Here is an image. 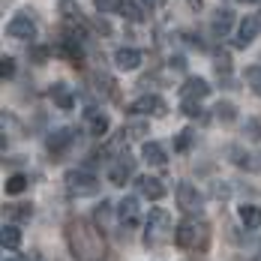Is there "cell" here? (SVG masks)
<instances>
[{
  "label": "cell",
  "mask_w": 261,
  "mask_h": 261,
  "mask_svg": "<svg viewBox=\"0 0 261 261\" xmlns=\"http://www.w3.org/2000/svg\"><path fill=\"white\" fill-rule=\"evenodd\" d=\"M108 117H105L102 111H87V129H90V135H96V138H102L105 132H108Z\"/></svg>",
  "instance_id": "obj_17"
},
{
  "label": "cell",
  "mask_w": 261,
  "mask_h": 261,
  "mask_svg": "<svg viewBox=\"0 0 261 261\" xmlns=\"http://www.w3.org/2000/svg\"><path fill=\"white\" fill-rule=\"evenodd\" d=\"M141 156H144V162H150V165H165V162H168L165 150H162V144H156V141H144Z\"/></svg>",
  "instance_id": "obj_15"
},
{
  "label": "cell",
  "mask_w": 261,
  "mask_h": 261,
  "mask_svg": "<svg viewBox=\"0 0 261 261\" xmlns=\"http://www.w3.org/2000/svg\"><path fill=\"white\" fill-rule=\"evenodd\" d=\"M114 63H117V69L132 72V69H138V66H141V51H135V48H117Z\"/></svg>",
  "instance_id": "obj_12"
},
{
  "label": "cell",
  "mask_w": 261,
  "mask_h": 261,
  "mask_svg": "<svg viewBox=\"0 0 261 261\" xmlns=\"http://www.w3.org/2000/svg\"><path fill=\"white\" fill-rule=\"evenodd\" d=\"M255 261H261V252H258V255H255Z\"/></svg>",
  "instance_id": "obj_40"
},
{
  "label": "cell",
  "mask_w": 261,
  "mask_h": 261,
  "mask_svg": "<svg viewBox=\"0 0 261 261\" xmlns=\"http://www.w3.org/2000/svg\"><path fill=\"white\" fill-rule=\"evenodd\" d=\"M72 141H75L72 129H54L51 135H48V150H51V153H63Z\"/></svg>",
  "instance_id": "obj_14"
},
{
  "label": "cell",
  "mask_w": 261,
  "mask_h": 261,
  "mask_svg": "<svg viewBox=\"0 0 261 261\" xmlns=\"http://www.w3.org/2000/svg\"><path fill=\"white\" fill-rule=\"evenodd\" d=\"M6 33H9L12 39H33L36 24H33V18H30V15H15V18L6 24Z\"/></svg>",
  "instance_id": "obj_7"
},
{
  "label": "cell",
  "mask_w": 261,
  "mask_h": 261,
  "mask_svg": "<svg viewBox=\"0 0 261 261\" xmlns=\"http://www.w3.org/2000/svg\"><path fill=\"white\" fill-rule=\"evenodd\" d=\"M117 12H120V15H123L126 21H135V24H138V21H144V9H141V6H138L135 0H120Z\"/></svg>",
  "instance_id": "obj_20"
},
{
  "label": "cell",
  "mask_w": 261,
  "mask_h": 261,
  "mask_svg": "<svg viewBox=\"0 0 261 261\" xmlns=\"http://www.w3.org/2000/svg\"><path fill=\"white\" fill-rule=\"evenodd\" d=\"M207 240H210L207 225L198 222V219H183L180 225H177V231H174V243L180 249H204Z\"/></svg>",
  "instance_id": "obj_2"
},
{
  "label": "cell",
  "mask_w": 261,
  "mask_h": 261,
  "mask_svg": "<svg viewBox=\"0 0 261 261\" xmlns=\"http://www.w3.org/2000/svg\"><path fill=\"white\" fill-rule=\"evenodd\" d=\"M240 3H258V0H240Z\"/></svg>",
  "instance_id": "obj_38"
},
{
  "label": "cell",
  "mask_w": 261,
  "mask_h": 261,
  "mask_svg": "<svg viewBox=\"0 0 261 261\" xmlns=\"http://www.w3.org/2000/svg\"><path fill=\"white\" fill-rule=\"evenodd\" d=\"M177 204H180V210H186V213L201 210V192H198L192 183H180V186H177Z\"/></svg>",
  "instance_id": "obj_6"
},
{
  "label": "cell",
  "mask_w": 261,
  "mask_h": 261,
  "mask_svg": "<svg viewBox=\"0 0 261 261\" xmlns=\"http://www.w3.org/2000/svg\"><path fill=\"white\" fill-rule=\"evenodd\" d=\"M0 243H3V249H18L21 246V231H18V225H3L0 228Z\"/></svg>",
  "instance_id": "obj_19"
},
{
  "label": "cell",
  "mask_w": 261,
  "mask_h": 261,
  "mask_svg": "<svg viewBox=\"0 0 261 261\" xmlns=\"http://www.w3.org/2000/svg\"><path fill=\"white\" fill-rule=\"evenodd\" d=\"M138 192H141L144 198H150V201H162L168 189L162 186L159 177H150V174H147V177H138Z\"/></svg>",
  "instance_id": "obj_10"
},
{
  "label": "cell",
  "mask_w": 261,
  "mask_h": 261,
  "mask_svg": "<svg viewBox=\"0 0 261 261\" xmlns=\"http://www.w3.org/2000/svg\"><path fill=\"white\" fill-rule=\"evenodd\" d=\"M192 141H195V132H192V129H183L180 135H177V141H174V150L186 153V150L192 147Z\"/></svg>",
  "instance_id": "obj_25"
},
{
  "label": "cell",
  "mask_w": 261,
  "mask_h": 261,
  "mask_svg": "<svg viewBox=\"0 0 261 261\" xmlns=\"http://www.w3.org/2000/svg\"><path fill=\"white\" fill-rule=\"evenodd\" d=\"M27 177L24 174H12V177H9V180L3 183V189H6V195H21V192H24L27 189Z\"/></svg>",
  "instance_id": "obj_23"
},
{
  "label": "cell",
  "mask_w": 261,
  "mask_h": 261,
  "mask_svg": "<svg viewBox=\"0 0 261 261\" xmlns=\"http://www.w3.org/2000/svg\"><path fill=\"white\" fill-rule=\"evenodd\" d=\"M255 18H258V24H261V12H258V15H255Z\"/></svg>",
  "instance_id": "obj_39"
},
{
  "label": "cell",
  "mask_w": 261,
  "mask_h": 261,
  "mask_svg": "<svg viewBox=\"0 0 261 261\" xmlns=\"http://www.w3.org/2000/svg\"><path fill=\"white\" fill-rule=\"evenodd\" d=\"M240 222L246 228H261V207L258 204H243L240 207Z\"/></svg>",
  "instance_id": "obj_22"
},
{
  "label": "cell",
  "mask_w": 261,
  "mask_h": 261,
  "mask_svg": "<svg viewBox=\"0 0 261 261\" xmlns=\"http://www.w3.org/2000/svg\"><path fill=\"white\" fill-rule=\"evenodd\" d=\"M171 66H174V69H183V66H186V60L177 54V57H171Z\"/></svg>",
  "instance_id": "obj_34"
},
{
  "label": "cell",
  "mask_w": 261,
  "mask_h": 261,
  "mask_svg": "<svg viewBox=\"0 0 261 261\" xmlns=\"http://www.w3.org/2000/svg\"><path fill=\"white\" fill-rule=\"evenodd\" d=\"M30 216H33V207H30V204H15V207H12V219H18V222H24Z\"/></svg>",
  "instance_id": "obj_30"
},
{
  "label": "cell",
  "mask_w": 261,
  "mask_h": 261,
  "mask_svg": "<svg viewBox=\"0 0 261 261\" xmlns=\"http://www.w3.org/2000/svg\"><path fill=\"white\" fill-rule=\"evenodd\" d=\"M213 111H216V117H219V120H225V123H231V120L237 117V108L231 102H216Z\"/></svg>",
  "instance_id": "obj_24"
},
{
  "label": "cell",
  "mask_w": 261,
  "mask_h": 261,
  "mask_svg": "<svg viewBox=\"0 0 261 261\" xmlns=\"http://www.w3.org/2000/svg\"><path fill=\"white\" fill-rule=\"evenodd\" d=\"M60 15H63L66 21H69V18H79L81 15L79 3H75V0H63V3H60Z\"/></svg>",
  "instance_id": "obj_27"
},
{
  "label": "cell",
  "mask_w": 261,
  "mask_h": 261,
  "mask_svg": "<svg viewBox=\"0 0 261 261\" xmlns=\"http://www.w3.org/2000/svg\"><path fill=\"white\" fill-rule=\"evenodd\" d=\"M189 6H192V9H201V0H189Z\"/></svg>",
  "instance_id": "obj_35"
},
{
  "label": "cell",
  "mask_w": 261,
  "mask_h": 261,
  "mask_svg": "<svg viewBox=\"0 0 261 261\" xmlns=\"http://www.w3.org/2000/svg\"><path fill=\"white\" fill-rule=\"evenodd\" d=\"M216 69H219V72H228V69H231L228 54H216Z\"/></svg>",
  "instance_id": "obj_33"
},
{
  "label": "cell",
  "mask_w": 261,
  "mask_h": 261,
  "mask_svg": "<svg viewBox=\"0 0 261 261\" xmlns=\"http://www.w3.org/2000/svg\"><path fill=\"white\" fill-rule=\"evenodd\" d=\"M69 240H72V252L79 258L96 261L102 255V234L96 228H90L87 222H75L72 231H69Z\"/></svg>",
  "instance_id": "obj_1"
},
{
  "label": "cell",
  "mask_w": 261,
  "mask_h": 261,
  "mask_svg": "<svg viewBox=\"0 0 261 261\" xmlns=\"http://www.w3.org/2000/svg\"><path fill=\"white\" fill-rule=\"evenodd\" d=\"M60 54H66L72 63H81V57H84V51H81V45H79V39H72V36H63L60 39V48H57Z\"/></svg>",
  "instance_id": "obj_21"
},
{
  "label": "cell",
  "mask_w": 261,
  "mask_h": 261,
  "mask_svg": "<svg viewBox=\"0 0 261 261\" xmlns=\"http://www.w3.org/2000/svg\"><path fill=\"white\" fill-rule=\"evenodd\" d=\"M66 189L72 195H96L99 192V180L90 171H69L66 174Z\"/></svg>",
  "instance_id": "obj_4"
},
{
  "label": "cell",
  "mask_w": 261,
  "mask_h": 261,
  "mask_svg": "<svg viewBox=\"0 0 261 261\" xmlns=\"http://www.w3.org/2000/svg\"><path fill=\"white\" fill-rule=\"evenodd\" d=\"M246 81H249V87L261 96V66H249L246 69Z\"/></svg>",
  "instance_id": "obj_28"
},
{
  "label": "cell",
  "mask_w": 261,
  "mask_h": 261,
  "mask_svg": "<svg viewBox=\"0 0 261 261\" xmlns=\"http://www.w3.org/2000/svg\"><path fill=\"white\" fill-rule=\"evenodd\" d=\"M234 24V12L231 9H219L216 18H213V36H225Z\"/></svg>",
  "instance_id": "obj_18"
},
{
  "label": "cell",
  "mask_w": 261,
  "mask_h": 261,
  "mask_svg": "<svg viewBox=\"0 0 261 261\" xmlns=\"http://www.w3.org/2000/svg\"><path fill=\"white\" fill-rule=\"evenodd\" d=\"M183 96L204 99V96H210V84L204 79H198V75H192V79H186V84H183Z\"/></svg>",
  "instance_id": "obj_13"
},
{
  "label": "cell",
  "mask_w": 261,
  "mask_h": 261,
  "mask_svg": "<svg viewBox=\"0 0 261 261\" xmlns=\"http://www.w3.org/2000/svg\"><path fill=\"white\" fill-rule=\"evenodd\" d=\"M15 75V60L12 57H0V79H12Z\"/></svg>",
  "instance_id": "obj_29"
},
{
  "label": "cell",
  "mask_w": 261,
  "mask_h": 261,
  "mask_svg": "<svg viewBox=\"0 0 261 261\" xmlns=\"http://www.w3.org/2000/svg\"><path fill=\"white\" fill-rule=\"evenodd\" d=\"M171 216L165 213L162 207L150 210V219H147V234H144V243L147 246H159L165 240H171Z\"/></svg>",
  "instance_id": "obj_3"
},
{
  "label": "cell",
  "mask_w": 261,
  "mask_h": 261,
  "mask_svg": "<svg viewBox=\"0 0 261 261\" xmlns=\"http://www.w3.org/2000/svg\"><path fill=\"white\" fill-rule=\"evenodd\" d=\"M93 3H96L99 12H114V9L120 6V0H93Z\"/></svg>",
  "instance_id": "obj_31"
},
{
  "label": "cell",
  "mask_w": 261,
  "mask_h": 261,
  "mask_svg": "<svg viewBox=\"0 0 261 261\" xmlns=\"http://www.w3.org/2000/svg\"><path fill=\"white\" fill-rule=\"evenodd\" d=\"M246 132H249V138L261 141V123L258 120H246Z\"/></svg>",
  "instance_id": "obj_32"
},
{
  "label": "cell",
  "mask_w": 261,
  "mask_h": 261,
  "mask_svg": "<svg viewBox=\"0 0 261 261\" xmlns=\"http://www.w3.org/2000/svg\"><path fill=\"white\" fill-rule=\"evenodd\" d=\"M132 171H135V162H132L126 153H120L117 162L108 168V180L114 183V186H126V180L132 177Z\"/></svg>",
  "instance_id": "obj_5"
},
{
  "label": "cell",
  "mask_w": 261,
  "mask_h": 261,
  "mask_svg": "<svg viewBox=\"0 0 261 261\" xmlns=\"http://www.w3.org/2000/svg\"><path fill=\"white\" fill-rule=\"evenodd\" d=\"M201 99H189V96H183V102H180V108H183V114L186 117H198L201 114Z\"/></svg>",
  "instance_id": "obj_26"
},
{
  "label": "cell",
  "mask_w": 261,
  "mask_h": 261,
  "mask_svg": "<svg viewBox=\"0 0 261 261\" xmlns=\"http://www.w3.org/2000/svg\"><path fill=\"white\" fill-rule=\"evenodd\" d=\"M144 3H150V6H156V3H165V0H144Z\"/></svg>",
  "instance_id": "obj_36"
},
{
  "label": "cell",
  "mask_w": 261,
  "mask_h": 261,
  "mask_svg": "<svg viewBox=\"0 0 261 261\" xmlns=\"http://www.w3.org/2000/svg\"><path fill=\"white\" fill-rule=\"evenodd\" d=\"M258 30H261V24H258V18H255V15L243 18V21H240V27H237L234 45H237V48H246V45H252V39H255V33H258Z\"/></svg>",
  "instance_id": "obj_9"
},
{
  "label": "cell",
  "mask_w": 261,
  "mask_h": 261,
  "mask_svg": "<svg viewBox=\"0 0 261 261\" xmlns=\"http://www.w3.org/2000/svg\"><path fill=\"white\" fill-rule=\"evenodd\" d=\"M117 216L126 228H135L138 225V198L135 195H126L120 204H117Z\"/></svg>",
  "instance_id": "obj_11"
},
{
  "label": "cell",
  "mask_w": 261,
  "mask_h": 261,
  "mask_svg": "<svg viewBox=\"0 0 261 261\" xmlns=\"http://www.w3.org/2000/svg\"><path fill=\"white\" fill-rule=\"evenodd\" d=\"M258 159H261V153H258ZM249 168H261V162H252V165H249Z\"/></svg>",
  "instance_id": "obj_37"
},
{
  "label": "cell",
  "mask_w": 261,
  "mask_h": 261,
  "mask_svg": "<svg viewBox=\"0 0 261 261\" xmlns=\"http://www.w3.org/2000/svg\"><path fill=\"white\" fill-rule=\"evenodd\" d=\"M51 99L57 108H63V111H69L72 105H75V96H72V90L66 87V84H54L51 87Z\"/></svg>",
  "instance_id": "obj_16"
},
{
  "label": "cell",
  "mask_w": 261,
  "mask_h": 261,
  "mask_svg": "<svg viewBox=\"0 0 261 261\" xmlns=\"http://www.w3.org/2000/svg\"><path fill=\"white\" fill-rule=\"evenodd\" d=\"M132 114H165V102H162V96L156 93H147V96H141V99H135L129 105Z\"/></svg>",
  "instance_id": "obj_8"
}]
</instances>
